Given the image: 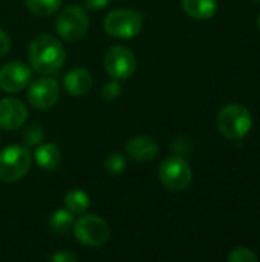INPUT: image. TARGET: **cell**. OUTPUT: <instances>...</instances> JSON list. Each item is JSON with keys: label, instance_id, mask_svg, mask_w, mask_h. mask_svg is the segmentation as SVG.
Returning a JSON list of instances; mask_svg holds the SVG:
<instances>
[{"label": "cell", "instance_id": "cell-1", "mask_svg": "<svg viewBox=\"0 0 260 262\" xmlns=\"http://www.w3.org/2000/svg\"><path fill=\"white\" fill-rule=\"evenodd\" d=\"M66 54L63 45L49 34H41L31 41L29 63L38 74H55L64 64Z\"/></svg>", "mask_w": 260, "mask_h": 262}, {"label": "cell", "instance_id": "cell-2", "mask_svg": "<svg viewBox=\"0 0 260 262\" xmlns=\"http://www.w3.org/2000/svg\"><path fill=\"white\" fill-rule=\"evenodd\" d=\"M253 124L250 111L242 104H227L218 114V129L228 140L244 138Z\"/></svg>", "mask_w": 260, "mask_h": 262}, {"label": "cell", "instance_id": "cell-3", "mask_svg": "<svg viewBox=\"0 0 260 262\" xmlns=\"http://www.w3.org/2000/svg\"><path fill=\"white\" fill-rule=\"evenodd\" d=\"M31 152L23 146H8L0 152V181L15 183L21 180L31 167Z\"/></svg>", "mask_w": 260, "mask_h": 262}, {"label": "cell", "instance_id": "cell-4", "mask_svg": "<svg viewBox=\"0 0 260 262\" xmlns=\"http://www.w3.org/2000/svg\"><path fill=\"white\" fill-rule=\"evenodd\" d=\"M144 25L143 14L135 9H115L104 18V29L115 38H133Z\"/></svg>", "mask_w": 260, "mask_h": 262}, {"label": "cell", "instance_id": "cell-5", "mask_svg": "<svg viewBox=\"0 0 260 262\" xmlns=\"http://www.w3.org/2000/svg\"><path fill=\"white\" fill-rule=\"evenodd\" d=\"M74 235L86 247H101L110 238L109 224L97 215H81L74 223Z\"/></svg>", "mask_w": 260, "mask_h": 262}, {"label": "cell", "instance_id": "cell-6", "mask_svg": "<svg viewBox=\"0 0 260 262\" xmlns=\"http://www.w3.org/2000/svg\"><path fill=\"white\" fill-rule=\"evenodd\" d=\"M159 181L173 192L185 190L193 178L192 169L187 161L181 157H169L159 166Z\"/></svg>", "mask_w": 260, "mask_h": 262}, {"label": "cell", "instance_id": "cell-7", "mask_svg": "<svg viewBox=\"0 0 260 262\" xmlns=\"http://www.w3.org/2000/svg\"><path fill=\"white\" fill-rule=\"evenodd\" d=\"M55 29L58 35L66 41L81 40L89 29V18L86 11L80 6H69L63 9L57 18Z\"/></svg>", "mask_w": 260, "mask_h": 262}, {"label": "cell", "instance_id": "cell-8", "mask_svg": "<svg viewBox=\"0 0 260 262\" xmlns=\"http://www.w3.org/2000/svg\"><path fill=\"white\" fill-rule=\"evenodd\" d=\"M104 68L110 78L127 80L136 71V58L130 49L124 46H112L104 55Z\"/></svg>", "mask_w": 260, "mask_h": 262}, {"label": "cell", "instance_id": "cell-9", "mask_svg": "<svg viewBox=\"0 0 260 262\" xmlns=\"http://www.w3.org/2000/svg\"><path fill=\"white\" fill-rule=\"evenodd\" d=\"M60 97L58 83L54 78H38L35 80L28 91V100L34 109L48 111L54 107Z\"/></svg>", "mask_w": 260, "mask_h": 262}, {"label": "cell", "instance_id": "cell-10", "mask_svg": "<svg viewBox=\"0 0 260 262\" xmlns=\"http://www.w3.org/2000/svg\"><path fill=\"white\" fill-rule=\"evenodd\" d=\"M31 78L32 71L23 61H11L0 69V88L5 92L23 91L29 84Z\"/></svg>", "mask_w": 260, "mask_h": 262}, {"label": "cell", "instance_id": "cell-11", "mask_svg": "<svg viewBox=\"0 0 260 262\" xmlns=\"http://www.w3.org/2000/svg\"><path fill=\"white\" fill-rule=\"evenodd\" d=\"M28 120V109L18 98L0 100V127L3 130H15Z\"/></svg>", "mask_w": 260, "mask_h": 262}, {"label": "cell", "instance_id": "cell-12", "mask_svg": "<svg viewBox=\"0 0 260 262\" xmlns=\"http://www.w3.org/2000/svg\"><path fill=\"white\" fill-rule=\"evenodd\" d=\"M126 150L129 157L138 163H147L156 158L158 155V143L147 135H139L133 137L129 140Z\"/></svg>", "mask_w": 260, "mask_h": 262}, {"label": "cell", "instance_id": "cell-13", "mask_svg": "<svg viewBox=\"0 0 260 262\" xmlns=\"http://www.w3.org/2000/svg\"><path fill=\"white\" fill-rule=\"evenodd\" d=\"M92 88V75L84 68H75L64 77V89L72 97L86 95Z\"/></svg>", "mask_w": 260, "mask_h": 262}, {"label": "cell", "instance_id": "cell-14", "mask_svg": "<svg viewBox=\"0 0 260 262\" xmlns=\"http://www.w3.org/2000/svg\"><path fill=\"white\" fill-rule=\"evenodd\" d=\"M34 158L35 163L44 170H57L61 164L60 149L52 143L38 144V147L34 152Z\"/></svg>", "mask_w": 260, "mask_h": 262}, {"label": "cell", "instance_id": "cell-15", "mask_svg": "<svg viewBox=\"0 0 260 262\" xmlns=\"http://www.w3.org/2000/svg\"><path fill=\"white\" fill-rule=\"evenodd\" d=\"M184 11L196 18V20H207L211 18L218 9L216 0H182Z\"/></svg>", "mask_w": 260, "mask_h": 262}, {"label": "cell", "instance_id": "cell-16", "mask_svg": "<svg viewBox=\"0 0 260 262\" xmlns=\"http://www.w3.org/2000/svg\"><path fill=\"white\" fill-rule=\"evenodd\" d=\"M74 223H75V218H74V215L69 210L58 209L49 218V229H51V232L54 235L63 236V235H67L72 230Z\"/></svg>", "mask_w": 260, "mask_h": 262}, {"label": "cell", "instance_id": "cell-17", "mask_svg": "<svg viewBox=\"0 0 260 262\" xmlns=\"http://www.w3.org/2000/svg\"><path fill=\"white\" fill-rule=\"evenodd\" d=\"M89 206H90L89 195L86 192L80 190V189H72L64 196V209L69 210L74 216L86 213Z\"/></svg>", "mask_w": 260, "mask_h": 262}, {"label": "cell", "instance_id": "cell-18", "mask_svg": "<svg viewBox=\"0 0 260 262\" xmlns=\"http://www.w3.org/2000/svg\"><path fill=\"white\" fill-rule=\"evenodd\" d=\"M63 0H25L26 8L38 17H48L55 14L60 6H61Z\"/></svg>", "mask_w": 260, "mask_h": 262}, {"label": "cell", "instance_id": "cell-19", "mask_svg": "<svg viewBox=\"0 0 260 262\" xmlns=\"http://www.w3.org/2000/svg\"><path fill=\"white\" fill-rule=\"evenodd\" d=\"M227 261L230 262H257L259 258L257 255L251 250V249H247V247H236L228 256H227Z\"/></svg>", "mask_w": 260, "mask_h": 262}, {"label": "cell", "instance_id": "cell-20", "mask_svg": "<svg viewBox=\"0 0 260 262\" xmlns=\"http://www.w3.org/2000/svg\"><path fill=\"white\" fill-rule=\"evenodd\" d=\"M43 137H44V132H43L41 126H38V124L29 126V127L25 130V134H23L25 143H26L28 146H38V144L41 143Z\"/></svg>", "mask_w": 260, "mask_h": 262}, {"label": "cell", "instance_id": "cell-21", "mask_svg": "<svg viewBox=\"0 0 260 262\" xmlns=\"http://www.w3.org/2000/svg\"><path fill=\"white\" fill-rule=\"evenodd\" d=\"M106 169L109 173H121L126 169V160L121 154H112L106 160Z\"/></svg>", "mask_w": 260, "mask_h": 262}, {"label": "cell", "instance_id": "cell-22", "mask_svg": "<svg viewBox=\"0 0 260 262\" xmlns=\"http://www.w3.org/2000/svg\"><path fill=\"white\" fill-rule=\"evenodd\" d=\"M120 91H121V88L118 84V80H112V81H109V83L104 84V88H103V97H104V100L112 101V100H115L120 95Z\"/></svg>", "mask_w": 260, "mask_h": 262}, {"label": "cell", "instance_id": "cell-23", "mask_svg": "<svg viewBox=\"0 0 260 262\" xmlns=\"http://www.w3.org/2000/svg\"><path fill=\"white\" fill-rule=\"evenodd\" d=\"M78 259L75 253H70L67 250H60L51 256V261L54 262H75Z\"/></svg>", "mask_w": 260, "mask_h": 262}, {"label": "cell", "instance_id": "cell-24", "mask_svg": "<svg viewBox=\"0 0 260 262\" xmlns=\"http://www.w3.org/2000/svg\"><path fill=\"white\" fill-rule=\"evenodd\" d=\"M9 49H11V38L3 29H0V58L5 57L9 52Z\"/></svg>", "mask_w": 260, "mask_h": 262}, {"label": "cell", "instance_id": "cell-25", "mask_svg": "<svg viewBox=\"0 0 260 262\" xmlns=\"http://www.w3.org/2000/svg\"><path fill=\"white\" fill-rule=\"evenodd\" d=\"M109 2L110 0H84V5L87 9L98 11V9H104L109 5Z\"/></svg>", "mask_w": 260, "mask_h": 262}, {"label": "cell", "instance_id": "cell-26", "mask_svg": "<svg viewBox=\"0 0 260 262\" xmlns=\"http://www.w3.org/2000/svg\"><path fill=\"white\" fill-rule=\"evenodd\" d=\"M259 29H260V15H259Z\"/></svg>", "mask_w": 260, "mask_h": 262}, {"label": "cell", "instance_id": "cell-27", "mask_svg": "<svg viewBox=\"0 0 260 262\" xmlns=\"http://www.w3.org/2000/svg\"><path fill=\"white\" fill-rule=\"evenodd\" d=\"M257 2H260V0H257Z\"/></svg>", "mask_w": 260, "mask_h": 262}]
</instances>
